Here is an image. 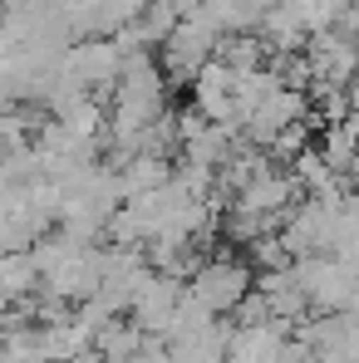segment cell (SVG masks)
<instances>
[{
  "label": "cell",
  "mask_w": 359,
  "mask_h": 363,
  "mask_svg": "<svg viewBox=\"0 0 359 363\" xmlns=\"http://www.w3.org/2000/svg\"><path fill=\"white\" fill-rule=\"evenodd\" d=\"M197 300L207 309H227V304L246 300V270L241 265H207L197 280Z\"/></svg>",
  "instance_id": "1"
}]
</instances>
